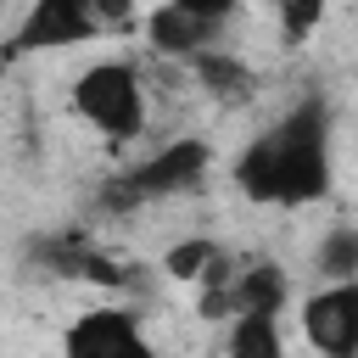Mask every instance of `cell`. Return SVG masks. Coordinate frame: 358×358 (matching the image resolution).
<instances>
[{
  "instance_id": "cell-9",
  "label": "cell",
  "mask_w": 358,
  "mask_h": 358,
  "mask_svg": "<svg viewBox=\"0 0 358 358\" xmlns=\"http://www.w3.org/2000/svg\"><path fill=\"white\" fill-rule=\"evenodd\" d=\"M190 73H196V84L218 101V106H246L252 95H257V73L235 56V50H218V45H201L196 56H190Z\"/></svg>"
},
{
  "instance_id": "cell-4",
  "label": "cell",
  "mask_w": 358,
  "mask_h": 358,
  "mask_svg": "<svg viewBox=\"0 0 358 358\" xmlns=\"http://www.w3.org/2000/svg\"><path fill=\"white\" fill-rule=\"evenodd\" d=\"M28 257L56 274V280H78V285H101V291H129L140 280V263H123L117 252H106L90 229L67 224V229H50V235H34L28 241Z\"/></svg>"
},
{
  "instance_id": "cell-3",
  "label": "cell",
  "mask_w": 358,
  "mask_h": 358,
  "mask_svg": "<svg viewBox=\"0 0 358 358\" xmlns=\"http://www.w3.org/2000/svg\"><path fill=\"white\" fill-rule=\"evenodd\" d=\"M73 112L112 145H134L145 134V73L123 56H106V62H90L78 78H73Z\"/></svg>"
},
{
  "instance_id": "cell-12",
  "label": "cell",
  "mask_w": 358,
  "mask_h": 358,
  "mask_svg": "<svg viewBox=\"0 0 358 358\" xmlns=\"http://www.w3.org/2000/svg\"><path fill=\"white\" fill-rule=\"evenodd\" d=\"M313 274L319 280H352L358 274V224H330L313 246Z\"/></svg>"
},
{
  "instance_id": "cell-11",
  "label": "cell",
  "mask_w": 358,
  "mask_h": 358,
  "mask_svg": "<svg viewBox=\"0 0 358 358\" xmlns=\"http://www.w3.org/2000/svg\"><path fill=\"white\" fill-rule=\"evenodd\" d=\"M224 352H235V358H280V313H263V308L229 313Z\"/></svg>"
},
{
  "instance_id": "cell-16",
  "label": "cell",
  "mask_w": 358,
  "mask_h": 358,
  "mask_svg": "<svg viewBox=\"0 0 358 358\" xmlns=\"http://www.w3.org/2000/svg\"><path fill=\"white\" fill-rule=\"evenodd\" d=\"M185 11H196V17H213V22H224L229 11H235V0H179Z\"/></svg>"
},
{
  "instance_id": "cell-1",
  "label": "cell",
  "mask_w": 358,
  "mask_h": 358,
  "mask_svg": "<svg viewBox=\"0 0 358 358\" xmlns=\"http://www.w3.org/2000/svg\"><path fill=\"white\" fill-rule=\"evenodd\" d=\"M229 179L257 207H313V201H324L330 196V179H336L330 101L319 90L296 95L263 134H252L235 151Z\"/></svg>"
},
{
  "instance_id": "cell-6",
  "label": "cell",
  "mask_w": 358,
  "mask_h": 358,
  "mask_svg": "<svg viewBox=\"0 0 358 358\" xmlns=\"http://www.w3.org/2000/svg\"><path fill=\"white\" fill-rule=\"evenodd\" d=\"M62 347H67L73 358H145V352H151L140 313L123 308V302H106V308L78 313V319L62 330Z\"/></svg>"
},
{
  "instance_id": "cell-2",
  "label": "cell",
  "mask_w": 358,
  "mask_h": 358,
  "mask_svg": "<svg viewBox=\"0 0 358 358\" xmlns=\"http://www.w3.org/2000/svg\"><path fill=\"white\" fill-rule=\"evenodd\" d=\"M207 168H213V145L201 134H179L145 157H134L129 168H117L112 179H101L95 190V207L101 213H140L151 201H168V196H190L207 185Z\"/></svg>"
},
{
  "instance_id": "cell-13",
  "label": "cell",
  "mask_w": 358,
  "mask_h": 358,
  "mask_svg": "<svg viewBox=\"0 0 358 358\" xmlns=\"http://www.w3.org/2000/svg\"><path fill=\"white\" fill-rule=\"evenodd\" d=\"M218 252H224V246H218L213 235H185V241H173V246L162 252V274L190 280V285H196V280H201V274L218 263Z\"/></svg>"
},
{
  "instance_id": "cell-10",
  "label": "cell",
  "mask_w": 358,
  "mask_h": 358,
  "mask_svg": "<svg viewBox=\"0 0 358 358\" xmlns=\"http://www.w3.org/2000/svg\"><path fill=\"white\" fill-rule=\"evenodd\" d=\"M291 296V280L274 257H257V263H235L229 274V291H224V313H241V308H263V313H280Z\"/></svg>"
},
{
  "instance_id": "cell-7",
  "label": "cell",
  "mask_w": 358,
  "mask_h": 358,
  "mask_svg": "<svg viewBox=\"0 0 358 358\" xmlns=\"http://www.w3.org/2000/svg\"><path fill=\"white\" fill-rule=\"evenodd\" d=\"M302 336L324 358H358V274L352 280H324L302 302Z\"/></svg>"
},
{
  "instance_id": "cell-15",
  "label": "cell",
  "mask_w": 358,
  "mask_h": 358,
  "mask_svg": "<svg viewBox=\"0 0 358 358\" xmlns=\"http://www.w3.org/2000/svg\"><path fill=\"white\" fill-rule=\"evenodd\" d=\"M95 17H101L106 34L112 28H134L140 22V0H95Z\"/></svg>"
},
{
  "instance_id": "cell-8",
  "label": "cell",
  "mask_w": 358,
  "mask_h": 358,
  "mask_svg": "<svg viewBox=\"0 0 358 358\" xmlns=\"http://www.w3.org/2000/svg\"><path fill=\"white\" fill-rule=\"evenodd\" d=\"M140 28H145L151 50H162V56H185V62H190L201 45H213V34H218L224 22L196 17V11H185L179 0H157V6L140 17Z\"/></svg>"
},
{
  "instance_id": "cell-14",
  "label": "cell",
  "mask_w": 358,
  "mask_h": 358,
  "mask_svg": "<svg viewBox=\"0 0 358 358\" xmlns=\"http://www.w3.org/2000/svg\"><path fill=\"white\" fill-rule=\"evenodd\" d=\"M268 6H274V17H280V39H285V45H308V39L319 34L324 11H330V0H268Z\"/></svg>"
},
{
  "instance_id": "cell-5",
  "label": "cell",
  "mask_w": 358,
  "mask_h": 358,
  "mask_svg": "<svg viewBox=\"0 0 358 358\" xmlns=\"http://www.w3.org/2000/svg\"><path fill=\"white\" fill-rule=\"evenodd\" d=\"M101 17H95V0H28V11L17 17L11 39H6V56H39V50H73V45H90L101 39Z\"/></svg>"
}]
</instances>
